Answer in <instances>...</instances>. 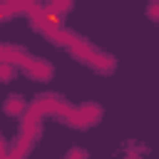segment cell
<instances>
[{"instance_id":"6da1fadb","label":"cell","mask_w":159,"mask_h":159,"mask_svg":"<svg viewBox=\"0 0 159 159\" xmlns=\"http://www.w3.org/2000/svg\"><path fill=\"white\" fill-rule=\"evenodd\" d=\"M2 112L10 114V117H20V114L25 112V99H22L20 94H10V97L5 99V104H2Z\"/></svg>"},{"instance_id":"7a4b0ae2","label":"cell","mask_w":159,"mask_h":159,"mask_svg":"<svg viewBox=\"0 0 159 159\" xmlns=\"http://www.w3.org/2000/svg\"><path fill=\"white\" fill-rule=\"evenodd\" d=\"M30 77H35V80H47V77H52V67L50 65H45V62H40V60H30V67L25 70Z\"/></svg>"},{"instance_id":"3957f363","label":"cell","mask_w":159,"mask_h":159,"mask_svg":"<svg viewBox=\"0 0 159 159\" xmlns=\"http://www.w3.org/2000/svg\"><path fill=\"white\" fill-rule=\"evenodd\" d=\"M15 75H17V67H15V65H10V62H0V82H10Z\"/></svg>"},{"instance_id":"277c9868","label":"cell","mask_w":159,"mask_h":159,"mask_svg":"<svg viewBox=\"0 0 159 159\" xmlns=\"http://www.w3.org/2000/svg\"><path fill=\"white\" fill-rule=\"evenodd\" d=\"M147 15H149L154 22H159V2H152V5L147 7Z\"/></svg>"},{"instance_id":"5b68a950","label":"cell","mask_w":159,"mask_h":159,"mask_svg":"<svg viewBox=\"0 0 159 159\" xmlns=\"http://www.w3.org/2000/svg\"><path fill=\"white\" fill-rule=\"evenodd\" d=\"M124 159H142L139 154H132V157H124Z\"/></svg>"}]
</instances>
